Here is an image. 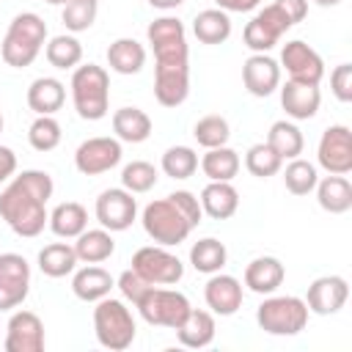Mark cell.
I'll return each mask as SVG.
<instances>
[{"label": "cell", "mask_w": 352, "mask_h": 352, "mask_svg": "<svg viewBox=\"0 0 352 352\" xmlns=\"http://www.w3.org/2000/svg\"><path fill=\"white\" fill-rule=\"evenodd\" d=\"M52 190L55 184L47 170H22L0 192V217L16 236H38L50 220L47 201Z\"/></svg>", "instance_id": "1"}, {"label": "cell", "mask_w": 352, "mask_h": 352, "mask_svg": "<svg viewBox=\"0 0 352 352\" xmlns=\"http://www.w3.org/2000/svg\"><path fill=\"white\" fill-rule=\"evenodd\" d=\"M44 41H47V22L33 11H22L11 19L3 36L0 58L14 69H25L38 58Z\"/></svg>", "instance_id": "2"}, {"label": "cell", "mask_w": 352, "mask_h": 352, "mask_svg": "<svg viewBox=\"0 0 352 352\" xmlns=\"http://www.w3.org/2000/svg\"><path fill=\"white\" fill-rule=\"evenodd\" d=\"M72 102L80 118H104L110 110V74L96 63L77 66L72 74Z\"/></svg>", "instance_id": "3"}, {"label": "cell", "mask_w": 352, "mask_h": 352, "mask_svg": "<svg viewBox=\"0 0 352 352\" xmlns=\"http://www.w3.org/2000/svg\"><path fill=\"white\" fill-rule=\"evenodd\" d=\"M94 333H96V341L104 349L121 352V349L132 346L135 333H138V324H135V316L126 308V302L107 294V297L96 300V308H94Z\"/></svg>", "instance_id": "4"}, {"label": "cell", "mask_w": 352, "mask_h": 352, "mask_svg": "<svg viewBox=\"0 0 352 352\" xmlns=\"http://www.w3.org/2000/svg\"><path fill=\"white\" fill-rule=\"evenodd\" d=\"M140 223H143V231H146L157 245H165V248L184 242V239L190 236V231L195 228V226L190 223V217L182 212V206H179L170 195H165V198H160V201H151V204L143 209Z\"/></svg>", "instance_id": "5"}, {"label": "cell", "mask_w": 352, "mask_h": 352, "mask_svg": "<svg viewBox=\"0 0 352 352\" xmlns=\"http://www.w3.org/2000/svg\"><path fill=\"white\" fill-rule=\"evenodd\" d=\"M308 305L305 300L294 294H280V297H267L256 308V322L264 333L270 336H297L308 324Z\"/></svg>", "instance_id": "6"}, {"label": "cell", "mask_w": 352, "mask_h": 352, "mask_svg": "<svg viewBox=\"0 0 352 352\" xmlns=\"http://www.w3.org/2000/svg\"><path fill=\"white\" fill-rule=\"evenodd\" d=\"M146 38L154 50L157 66H190V47H187V30L182 19L176 16H160L148 22Z\"/></svg>", "instance_id": "7"}, {"label": "cell", "mask_w": 352, "mask_h": 352, "mask_svg": "<svg viewBox=\"0 0 352 352\" xmlns=\"http://www.w3.org/2000/svg\"><path fill=\"white\" fill-rule=\"evenodd\" d=\"M135 308L140 311V316H143L148 324L176 330V327L184 322V316L190 314L192 305H190L187 294H182V292H176V289L151 286V289L140 297V302H138Z\"/></svg>", "instance_id": "8"}, {"label": "cell", "mask_w": 352, "mask_h": 352, "mask_svg": "<svg viewBox=\"0 0 352 352\" xmlns=\"http://www.w3.org/2000/svg\"><path fill=\"white\" fill-rule=\"evenodd\" d=\"M132 270L138 275H143L151 286H173L184 275V264L179 261V256L165 250V245H146V248L135 250Z\"/></svg>", "instance_id": "9"}, {"label": "cell", "mask_w": 352, "mask_h": 352, "mask_svg": "<svg viewBox=\"0 0 352 352\" xmlns=\"http://www.w3.org/2000/svg\"><path fill=\"white\" fill-rule=\"evenodd\" d=\"M289 28H294V25L283 14V8L278 3H270L245 25L242 38H245V47H250L253 52H270Z\"/></svg>", "instance_id": "10"}, {"label": "cell", "mask_w": 352, "mask_h": 352, "mask_svg": "<svg viewBox=\"0 0 352 352\" xmlns=\"http://www.w3.org/2000/svg\"><path fill=\"white\" fill-rule=\"evenodd\" d=\"M30 292V264L19 253H0V311H14Z\"/></svg>", "instance_id": "11"}, {"label": "cell", "mask_w": 352, "mask_h": 352, "mask_svg": "<svg viewBox=\"0 0 352 352\" xmlns=\"http://www.w3.org/2000/svg\"><path fill=\"white\" fill-rule=\"evenodd\" d=\"M316 160L327 173L346 176L352 170V132L346 124H333L322 132Z\"/></svg>", "instance_id": "12"}, {"label": "cell", "mask_w": 352, "mask_h": 352, "mask_svg": "<svg viewBox=\"0 0 352 352\" xmlns=\"http://www.w3.org/2000/svg\"><path fill=\"white\" fill-rule=\"evenodd\" d=\"M121 140L118 138H88L74 151V168L82 176L107 173L121 162Z\"/></svg>", "instance_id": "13"}, {"label": "cell", "mask_w": 352, "mask_h": 352, "mask_svg": "<svg viewBox=\"0 0 352 352\" xmlns=\"http://www.w3.org/2000/svg\"><path fill=\"white\" fill-rule=\"evenodd\" d=\"M280 66L289 72V80L319 85L322 77H324V60H322V55L314 47H308L305 41H300V38L283 44V50H280Z\"/></svg>", "instance_id": "14"}, {"label": "cell", "mask_w": 352, "mask_h": 352, "mask_svg": "<svg viewBox=\"0 0 352 352\" xmlns=\"http://www.w3.org/2000/svg\"><path fill=\"white\" fill-rule=\"evenodd\" d=\"M138 217V201L124 187H110L96 198V220L107 231H126Z\"/></svg>", "instance_id": "15"}, {"label": "cell", "mask_w": 352, "mask_h": 352, "mask_svg": "<svg viewBox=\"0 0 352 352\" xmlns=\"http://www.w3.org/2000/svg\"><path fill=\"white\" fill-rule=\"evenodd\" d=\"M346 297H349V286L341 275H322V278L311 280L305 305L316 316H333L346 305Z\"/></svg>", "instance_id": "16"}, {"label": "cell", "mask_w": 352, "mask_h": 352, "mask_svg": "<svg viewBox=\"0 0 352 352\" xmlns=\"http://www.w3.org/2000/svg\"><path fill=\"white\" fill-rule=\"evenodd\" d=\"M44 322L33 311H14L6 327V352H41Z\"/></svg>", "instance_id": "17"}, {"label": "cell", "mask_w": 352, "mask_h": 352, "mask_svg": "<svg viewBox=\"0 0 352 352\" xmlns=\"http://www.w3.org/2000/svg\"><path fill=\"white\" fill-rule=\"evenodd\" d=\"M242 82L250 96H270L280 85V66L267 52H253L242 63Z\"/></svg>", "instance_id": "18"}, {"label": "cell", "mask_w": 352, "mask_h": 352, "mask_svg": "<svg viewBox=\"0 0 352 352\" xmlns=\"http://www.w3.org/2000/svg\"><path fill=\"white\" fill-rule=\"evenodd\" d=\"M242 283L234 278V275H223V272H214L206 286H204V300L206 305L212 308V314L217 316H231L242 308Z\"/></svg>", "instance_id": "19"}, {"label": "cell", "mask_w": 352, "mask_h": 352, "mask_svg": "<svg viewBox=\"0 0 352 352\" xmlns=\"http://www.w3.org/2000/svg\"><path fill=\"white\" fill-rule=\"evenodd\" d=\"M280 104H283L289 118L308 121L319 113V104H322L319 85L300 82V80H286V85L280 88Z\"/></svg>", "instance_id": "20"}, {"label": "cell", "mask_w": 352, "mask_h": 352, "mask_svg": "<svg viewBox=\"0 0 352 352\" xmlns=\"http://www.w3.org/2000/svg\"><path fill=\"white\" fill-rule=\"evenodd\" d=\"M190 94V66H154V96L162 107H179Z\"/></svg>", "instance_id": "21"}, {"label": "cell", "mask_w": 352, "mask_h": 352, "mask_svg": "<svg viewBox=\"0 0 352 352\" xmlns=\"http://www.w3.org/2000/svg\"><path fill=\"white\" fill-rule=\"evenodd\" d=\"M286 270L275 256H258L245 267V286L256 294H272L283 283Z\"/></svg>", "instance_id": "22"}, {"label": "cell", "mask_w": 352, "mask_h": 352, "mask_svg": "<svg viewBox=\"0 0 352 352\" xmlns=\"http://www.w3.org/2000/svg\"><path fill=\"white\" fill-rule=\"evenodd\" d=\"M198 201H201V209L212 220H228L239 209V192L234 190L231 182H209L201 190V198Z\"/></svg>", "instance_id": "23"}, {"label": "cell", "mask_w": 352, "mask_h": 352, "mask_svg": "<svg viewBox=\"0 0 352 352\" xmlns=\"http://www.w3.org/2000/svg\"><path fill=\"white\" fill-rule=\"evenodd\" d=\"M176 338L187 349H204L214 341V316L201 308H190L184 322L176 327Z\"/></svg>", "instance_id": "24"}, {"label": "cell", "mask_w": 352, "mask_h": 352, "mask_svg": "<svg viewBox=\"0 0 352 352\" xmlns=\"http://www.w3.org/2000/svg\"><path fill=\"white\" fill-rule=\"evenodd\" d=\"M66 102V88L55 77H36L28 88V107L36 116H52L63 107Z\"/></svg>", "instance_id": "25"}, {"label": "cell", "mask_w": 352, "mask_h": 352, "mask_svg": "<svg viewBox=\"0 0 352 352\" xmlns=\"http://www.w3.org/2000/svg\"><path fill=\"white\" fill-rule=\"evenodd\" d=\"M316 201L324 212L330 214H344L352 209V184L346 176H338V173H330L324 179L316 182Z\"/></svg>", "instance_id": "26"}, {"label": "cell", "mask_w": 352, "mask_h": 352, "mask_svg": "<svg viewBox=\"0 0 352 352\" xmlns=\"http://www.w3.org/2000/svg\"><path fill=\"white\" fill-rule=\"evenodd\" d=\"M113 286H116L113 275L107 270H102V267H94V264L77 270L74 278H72V292L82 302H96V300L107 297Z\"/></svg>", "instance_id": "27"}, {"label": "cell", "mask_w": 352, "mask_h": 352, "mask_svg": "<svg viewBox=\"0 0 352 352\" xmlns=\"http://www.w3.org/2000/svg\"><path fill=\"white\" fill-rule=\"evenodd\" d=\"M50 231L55 236H63V239H74L80 236L85 228H88V212L82 204L77 201H63L58 204L52 212H50V220H47Z\"/></svg>", "instance_id": "28"}, {"label": "cell", "mask_w": 352, "mask_h": 352, "mask_svg": "<svg viewBox=\"0 0 352 352\" xmlns=\"http://www.w3.org/2000/svg\"><path fill=\"white\" fill-rule=\"evenodd\" d=\"M74 253H77V261H85V264H102L113 256L116 250V242H113V231L107 228H85L80 236H74Z\"/></svg>", "instance_id": "29"}, {"label": "cell", "mask_w": 352, "mask_h": 352, "mask_svg": "<svg viewBox=\"0 0 352 352\" xmlns=\"http://www.w3.org/2000/svg\"><path fill=\"white\" fill-rule=\"evenodd\" d=\"M107 63L116 74H138L146 66V47L135 38H116L107 47Z\"/></svg>", "instance_id": "30"}, {"label": "cell", "mask_w": 352, "mask_h": 352, "mask_svg": "<svg viewBox=\"0 0 352 352\" xmlns=\"http://www.w3.org/2000/svg\"><path fill=\"white\" fill-rule=\"evenodd\" d=\"M113 132L124 143H143L151 135V118L140 107H118L113 113Z\"/></svg>", "instance_id": "31"}, {"label": "cell", "mask_w": 352, "mask_h": 352, "mask_svg": "<svg viewBox=\"0 0 352 352\" xmlns=\"http://www.w3.org/2000/svg\"><path fill=\"white\" fill-rule=\"evenodd\" d=\"M192 33L201 44H223L231 36V16L223 8H204L192 19Z\"/></svg>", "instance_id": "32"}, {"label": "cell", "mask_w": 352, "mask_h": 352, "mask_svg": "<svg viewBox=\"0 0 352 352\" xmlns=\"http://www.w3.org/2000/svg\"><path fill=\"white\" fill-rule=\"evenodd\" d=\"M74 267H77V253L74 245L69 242H52L38 250V270L47 278H66L69 272H74Z\"/></svg>", "instance_id": "33"}, {"label": "cell", "mask_w": 352, "mask_h": 352, "mask_svg": "<svg viewBox=\"0 0 352 352\" xmlns=\"http://www.w3.org/2000/svg\"><path fill=\"white\" fill-rule=\"evenodd\" d=\"M198 165L209 182H231L239 173V154L228 146L206 148V154L201 157Z\"/></svg>", "instance_id": "34"}, {"label": "cell", "mask_w": 352, "mask_h": 352, "mask_svg": "<svg viewBox=\"0 0 352 352\" xmlns=\"http://www.w3.org/2000/svg\"><path fill=\"white\" fill-rule=\"evenodd\" d=\"M264 143H267L280 160H294V157H300V154H302V146H305L300 126L292 124V121H275V124L270 126Z\"/></svg>", "instance_id": "35"}, {"label": "cell", "mask_w": 352, "mask_h": 352, "mask_svg": "<svg viewBox=\"0 0 352 352\" xmlns=\"http://www.w3.org/2000/svg\"><path fill=\"white\" fill-rule=\"evenodd\" d=\"M226 261H228V250H226V245H223L220 239H214V236H204V239H198V242L190 248V264H192L198 272H204V275L220 272V270L226 267Z\"/></svg>", "instance_id": "36"}, {"label": "cell", "mask_w": 352, "mask_h": 352, "mask_svg": "<svg viewBox=\"0 0 352 352\" xmlns=\"http://www.w3.org/2000/svg\"><path fill=\"white\" fill-rule=\"evenodd\" d=\"M44 55H47L50 66H55V69H77L82 60V44L74 36L63 33V36L50 38Z\"/></svg>", "instance_id": "37"}, {"label": "cell", "mask_w": 352, "mask_h": 352, "mask_svg": "<svg viewBox=\"0 0 352 352\" xmlns=\"http://www.w3.org/2000/svg\"><path fill=\"white\" fill-rule=\"evenodd\" d=\"M319 182V173H316V165L308 162V160H289L286 170H283V184L292 195H308Z\"/></svg>", "instance_id": "38"}, {"label": "cell", "mask_w": 352, "mask_h": 352, "mask_svg": "<svg viewBox=\"0 0 352 352\" xmlns=\"http://www.w3.org/2000/svg\"><path fill=\"white\" fill-rule=\"evenodd\" d=\"M192 135L198 140V146L204 148H217V146H226L228 138H231V129H228V121L223 116H204L195 121L192 126Z\"/></svg>", "instance_id": "39"}, {"label": "cell", "mask_w": 352, "mask_h": 352, "mask_svg": "<svg viewBox=\"0 0 352 352\" xmlns=\"http://www.w3.org/2000/svg\"><path fill=\"white\" fill-rule=\"evenodd\" d=\"M198 170V154L190 146H170L162 154V173L170 179H190Z\"/></svg>", "instance_id": "40"}, {"label": "cell", "mask_w": 352, "mask_h": 352, "mask_svg": "<svg viewBox=\"0 0 352 352\" xmlns=\"http://www.w3.org/2000/svg\"><path fill=\"white\" fill-rule=\"evenodd\" d=\"M96 14H99V0H66L60 19H63L66 30L82 33L96 22Z\"/></svg>", "instance_id": "41"}, {"label": "cell", "mask_w": 352, "mask_h": 352, "mask_svg": "<svg viewBox=\"0 0 352 352\" xmlns=\"http://www.w3.org/2000/svg\"><path fill=\"white\" fill-rule=\"evenodd\" d=\"M245 168H248L253 176H258V179H270V176H275V173L283 168V160H280L267 143H256V146H250L248 154H245Z\"/></svg>", "instance_id": "42"}, {"label": "cell", "mask_w": 352, "mask_h": 352, "mask_svg": "<svg viewBox=\"0 0 352 352\" xmlns=\"http://www.w3.org/2000/svg\"><path fill=\"white\" fill-rule=\"evenodd\" d=\"M154 184H157V168H154L151 162H146V160H135V162L124 165V170H121V187L129 190L132 195H138V192H148Z\"/></svg>", "instance_id": "43"}, {"label": "cell", "mask_w": 352, "mask_h": 352, "mask_svg": "<svg viewBox=\"0 0 352 352\" xmlns=\"http://www.w3.org/2000/svg\"><path fill=\"white\" fill-rule=\"evenodd\" d=\"M28 140L36 151H52L60 143V124L52 116H38L28 129Z\"/></svg>", "instance_id": "44"}, {"label": "cell", "mask_w": 352, "mask_h": 352, "mask_svg": "<svg viewBox=\"0 0 352 352\" xmlns=\"http://www.w3.org/2000/svg\"><path fill=\"white\" fill-rule=\"evenodd\" d=\"M116 286L121 289L124 300H126V302H132V305H138V302H140V297H143V294L151 289V283H148L143 275H138L132 267H129V270H124V272L118 275Z\"/></svg>", "instance_id": "45"}, {"label": "cell", "mask_w": 352, "mask_h": 352, "mask_svg": "<svg viewBox=\"0 0 352 352\" xmlns=\"http://www.w3.org/2000/svg\"><path fill=\"white\" fill-rule=\"evenodd\" d=\"M330 91L338 102H352V66L349 63H338L330 72Z\"/></svg>", "instance_id": "46"}, {"label": "cell", "mask_w": 352, "mask_h": 352, "mask_svg": "<svg viewBox=\"0 0 352 352\" xmlns=\"http://www.w3.org/2000/svg\"><path fill=\"white\" fill-rule=\"evenodd\" d=\"M275 3L283 8V14L292 19V25L302 22L305 14H308V0H275Z\"/></svg>", "instance_id": "47"}, {"label": "cell", "mask_w": 352, "mask_h": 352, "mask_svg": "<svg viewBox=\"0 0 352 352\" xmlns=\"http://www.w3.org/2000/svg\"><path fill=\"white\" fill-rule=\"evenodd\" d=\"M16 173V154L8 146H0V184Z\"/></svg>", "instance_id": "48"}, {"label": "cell", "mask_w": 352, "mask_h": 352, "mask_svg": "<svg viewBox=\"0 0 352 352\" xmlns=\"http://www.w3.org/2000/svg\"><path fill=\"white\" fill-rule=\"evenodd\" d=\"M217 8H223L226 14H245V11H253L261 0H214Z\"/></svg>", "instance_id": "49"}, {"label": "cell", "mask_w": 352, "mask_h": 352, "mask_svg": "<svg viewBox=\"0 0 352 352\" xmlns=\"http://www.w3.org/2000/svg\"><path fill=\"white\" fill-rule=\"evenodd\" d=\"M184 0H148V6L160 8V11H170V8H179Z\"/></svg>", "instance_id": "50"}, {"label": "cell", "mask_w": 352, "mask_h": 352, "mask_svg": "<svg viewBox=\"0 0 352 352\" xmlns=\"http://www.w3.org/2000/svg\"><path fill=\"white\" fill-rule=\"evenodd\" d=\"M316 6H322V8H330V6H338L341 0H314Z\"/></svg>", "instance_id": "51"}, {"label": "cell", "mask_w": 352, "mask_h": 352, "mask_svg": "<svg viewBox=\"0 0 352 352\" xmlns=\"http://www.w3.org/2000/svg\"><path fill=\"white\" fill-rule=\"evenodd\" d=\"M44 3H50V6H63L66 0H44Z\"/></svg>", "instance_id": "52"}, {"label": "cell", "mask_w": 352, "mask_h": 352, "mask_svg": "<svg viewBox=\"0 0 352 352\" xmlns=\"http://www.w3.org/2000/svg\"><path fill=\"white\" fill-rule=\"evenodd\" d=\"M0 132H3V113H0Z\"/></svg>", "instance_id": "53"}]
</instances>
